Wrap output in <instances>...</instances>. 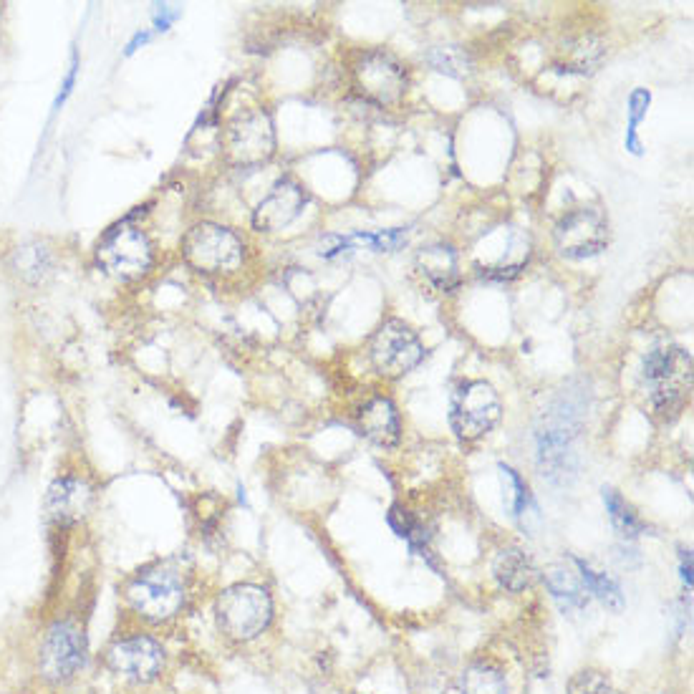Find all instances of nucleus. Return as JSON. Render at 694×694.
<instances>
[{
	"instance_id": "obj_1",
	"label": "nucleus",
	"mask_w": 694,
	"mask_h": 694,
	"mask_svg": "<svg viewBox=\"0 0 694 694\" xmlns=\"http://www.w3.org/2000/svg\"><path fill=\"white\" fill-rule=\"evenodd\" d=\"M586 417V394L583 389L571 387L563 389L551 407L543 412L538 424V457H541L543 475L556 480L558 472L571 470V445L578 437Z\"/></svg>"
},
{
	"instance_id": "obj_2",
	"label": "nucleus",
	"mask_w": 694,
	"mask_h": 694,
	"mask_svg": "<svg viewBox=\"0 0 694 694\" xmlns=\"http://www.w3.org/2000/svg\"><path fill=\"white\" fill-rule=\"evenodd\" d=\"M644 382L654 409L662 417H674L692 392V359L682 346H654L644 356Z\"/></svg>"
},
{
	"instance_id": "obj_3",
	"label": "nucleus",
	"mask_w": 694,
	"mask_h": 694,
	"mask_svg": "<svg viewBox=\"0 0 694 694\" xmlns=\"http://www.w3.org/2000/svg\"><path fill=\"white\" fill-rule=\"evenodd\" d=\"M218 626L235 642H250L273 619L271 594L255 583H238L218 596L215 604Z\"/></svg>"
},
{
	"instance_id": "obj_4",
	"label": "nucleus",
	"mask_w": 694,
	"mask_h": 694,
	"mask_svg": "<svg viewBox=\"0 0 694 694\" xmlns=\"http://www.w3.org/2000/svg\"><path fill=\"white\" fill-rule=\"evenodd\" d=\"M127 601L142 619L162 624L180 614L187 601V583L180 571L157 566L139 573L127 586Z\"/></svg>"
},
{
	"instance_id": "obj_5",
	"label": "nucleus",
	"mask_w": 694,
	"mask_h": 694,
	"mask_svg": "<svg viewBox=\"0 0 694 694\" xmlns=\"http://www.w3.org/2000/svg\"><path fill=\"white\" fill-rule=\"evenodd\" d=\"M86 652V634L76 621H53L38 649V672L51 684L69 682L84 669Z\"/></svg>"
},
{
	"instance_id": "obj_6",
	"label": "nucleus",
	"mask_w": 694,
	"mask_h": 694,
	"mask_svg": "<svg viewBox=\"0 0 694 694\" xmlns=\"http://www.w3.org/2000/svg\"><path fill=\"white\" fill-rule=\"evenodd\" d=\"M243 243L233 230L215 223H200L187 230L182 255L200 273H230L243 263Z\"/></svg>"
},
{
	"instance_id": "obj_7",
	"label": "nucleus",
	"mask_w": 694,
	"mask_h": 694,
	"mask_svg": "<svg viewBox=\"0 0 694 694\" xmlns=\"http://www.w3.org/2000/svg\"><path fill=\"white\" fill-rule=\"evenodd\" d=\"M152 243L147 235L132 225L109 230L96 248V260L109 276L119 281H137L152 268Z\"/></svg>"
},
{
	"instance_id": "obj_8",
	"label": "nucleus",
	"mask_w": 694,
	"mask_h": 694,
	"mask_svg": "<svg viewBox=\"0 0 694 694\" xmlns=\"http://www.w3.org/2000/svg\"><path fill=\"white\" fill-rule=\"evenodd\" d=\"M500 419V397L488 382H465L452 394L450 422L460 440H480Z\"/></svg>"
},
{
	"instance_id": "obj_9",
	"label": "nucleus",
	"mask_w": 694,
	"mask_h": 694,
	"mask_svg": "<svg viewBox=\"0 0 694 694\" xmlns=\"http://www.w3.org/2000/svg\"><path fill=\"white\" fill-rule=\"evenodd\" d=\"M276 152V129L271 114L255 106L245 109L228 124V157L233 165H263Z\"/></svg>"
},
{
	"instance_id": "obj_10",
	"label": "nucleus",
	"mask_w": 694,
	"mask_h": 694,
	"mask_svg": "<svg viewBox=\"0 0 694 694\" xmlns=\"http://www.w3.org/2000/svg\"><path fill=\"white\" fill-rule=\"evenodd\" d=\"M371 364L382 377L397 379L412 371L424 359V346L419 336L399 318H389L379 326L371 339Z\"/></svg>"
},
{
	"instance_id": "obj_11",
	"label": "nucleus",
	"mask_w": 694,
	"mask_h": 694,
	"mask_svg": "<svg viewBox=\"0 0 694 694\" xmlns=\"http://www.w3.org/2000/svg\"><path fill=\"white\" fill-rule=\"evenodd\" d=\"M556 248L563 258L586 260L599 255L609 243V228L601 212L578 207L558 220L556 225Z\"/></svg>"
},
{
	"instance_id": "obj_12",
	"label": "nucleus",
	"mask_w": 694,
	"mask_h": 694,
	"mask_svg": "<svg viewBox=\"0 0 694 694\" xmlns=\"http://www.w3.org/2000/svg\"><path fill=\"white\" fill-rule=\"evenodd\" d=\"M106 664L119 677L147 684L157 679L162 667H165V649L149 636H127V639H119L117 644L109 647Z\"/></svg>"
},
{
	"instance_id": "obj_13",
	"label": "nucleus",
	"mask_w": 694,
	"mask_h": 694,
	"mask_svg": "<svg viewBox=\"0 0 694 694\" xmlns=\"http://www.w3.org/2000/svg\"><path fill=\"white\" fill-rule=\"evenodd\" d=\"M354 76L361 94L369 101H374V104H394L407 91V74H404V69L392 56H387L382 51H371L366 56H361V61L354 69Z\"/></svg>"
},
{
	"instance_id": "obj_14",
	"label": "nucleus",
	"mask_w": 694,
	"mask_h": 694,
	"mask_svg": "<svg viewBox=\"0 0 694 694\" xmlns=\"http://www.w3.org/2000/svg\"><path fill=\"white\" fill-rule=\"evenodd\" d=\"M306 207V192L298 182L278 180L273 190L258 202L253 212V225L260 233H276L288 228Z\"/></svg>"
},
{
	"instance_id": "obj_15",
	"label": "nucleus",
	"mask_w": 694,
	"mask_h": 694,
	"mask_svg": "<svg viewBox=\"0 0 694 694\" xmlns=\"http://www.w3.org/2000/svg\"><path fill=\"white\" fill-rule=\"evenodd\" d=\"M91 485L81 477H59L53 480L51 488L46 490L43 508L51 523L56 525H74L89 513L91 508Z\"/></svg>"
},
{
	"instance_id": "obj_16",
	"label": "nucleus",
	"mask_w": 694,
	"mask_h": 694,
	"mask_svg": "<svg viewBox=\"0 0 694 694\" xmlns=\"http://www.w3.org/2000/svg\"><path fill=\"white\" fill-rule=\"evenodd\" d=\"M359 430L366 440L379 447H394L402 437V424H399L397 407L392 399L374 397L366 402L359 412Z\"/></svg>"
},
{
	"instance_id": "obj_17",
	"label": "nucleus",
	"mask_w": 694,
	"mask_h": 694,
	"mask_svg": "<svg viewBox=\"0 0 694 694\" xmlns=\"http://www.w3.org/2000/svg\"><path fill=\"white\" fill-rule=\"evenodd\" d=\"M417 268L437 291H452L460 283V265L452 245L435 243L417 253Z\"/></svg>"
},
{
	"instance_id": "obj_18",
	"label": "nucleus",
	"mask_w": 694,
	"mask_h": 694,
	"mask_svg": "<svg viewBox=\"0 0 694 694\" xmlns=\"http://www.w3.org/2000/svg\"><path fill=\"white\" fill-rule=\"evenodd\" d=\"M493 573L503 589L518 594V591H525L530 583L536 581L538 571L533 566V561L520 548H508V551L498 553V558L493 563Z\"/></svg>"
},
{
	"instance_id": "obj_19",
	"label": "nucleus",
	"mask_w": 694,
	"mask_h": 694,
	"mask_svg": "<svg viewBox=\"0 0 694 694\" xmlns=\"http://www.w3.org/2000/svg\"><path fill=\"white\" fill-rule=\"evenodd\" d=\"M546 586L551 591L553 599L558 601L563 611H583L589 604V594H586V586L581 583V578L576 573H571L563 566H553L546 571Z\"/></svg>"
},
{
	"instance_id": "obj_20",
	"label": "nucleus",
	"mask_w": 694,
	"mask_h": 694,
	"mask_svg": "<svg viewBox=\"0 0 694 694\" xmlns=\"http://www.w3.org/2000/svg\"><path fill=\"white\" fill-rule=\"evenodd\" d=\"M576 566L578 578H581V583L586 586L589 594H594L596 599L604 606H609V609H624V594H621V586L616 578H611L606 571H599L596 566H591L589 561H581V558H576Z\"/></svg>"
},
{
	"instance_id": "obj_21",
	"label": "nucleus",
	"mask_w": 694,
	"mask_h": 694,
	"mask_svg": "<svg viewBox=\"0 0 694 694\" xmlns=\"http://www.w3.org/2000/svg\"><path fill=\"white\" fill-rule=\"evenodd\" d=\"M462 694H510V689L498 669L475 664L462 674Z\"/></svg>"
},
{
	"instance_id": "obj_22",
	"label": "nucleus",
	"mask_w": 694,
	"mask_h": 694,
	"mask_svg": "<svg viewBox=\"0 0 694 694\" xmlns=\"http://www.w3.org/2000/svg\"><path fill=\"white\" fill-rule=\"evenodd\" d=\"M604 503L609 510V518L614 523V528L619 530V536L624 538H636L642 533V520L636 518V513L631 510V505L621 498L616 490L604 488Z\"/></svg>"
},
{
	"instance_id": "obj_23",
	"label": "nucleus",
	"mask_w": 694,
	"mask_h": 694,
	"mask_svg": "<svg viewBox=\"0 0 694 694\" xmlns=\"http://www.w3.org/2000/svg\"><path fill=\"white\" fill-rule=\"evenodd\" d=\"M601 56H604L601 43L594 41V38H583L576 48H568L566 71H576V74L594 71V66H599Z\"/></svg>"
},
{
	"instance_id": "obj_24",
	"label": "nucleus",
	"mask_w": 694,
	"mask_h": 694,
	"mask_svg": "<svg viewBox=\"0 0 694 694\" xmlns=\"http://www.w3.org/2000/svg\"><path fill=\"white\" fill-rule=\"evenodd\" d=\"M48 265H51V258H48L46 248H41V245H26L16 253L18 273L28 281H38V278L46 276Z\"/></svg>"
},
{
	"instance_id": "obj_25",
	"label": "nucleus",
	"mask_w": 694,
	"mask_h": 694,
	"mask_svg": "<svg viewBox=\"0 0 694 694\" xmlns=\"http://www.w3.org/2000/svg\"><path fill=\"white\" fill-rule=\"evenodd\" d=\"M430 64L435 66L440 74L447 76H462L470 69V61H467V56L457 46L435 48V51L430 53Z\"/></svg>"
},
{
	"instance_id": "obj_26",
	"label": "nucleus",
	"mask_w": 694,
	"mask_h": 694,
	"mask_svg": "<svg viewBox=\"0 0 694 694\" xmlns=\"http://www.w3.org/2000/svg\"><path fill=\"white\" fill-rule=\"evenodd\" d=\"M389 525H392V528L397 530L399 536L407 538V541L412 543V548L424 546V541H427L422 525H419L417 520H414L412 513L402 510V508H399V505H394L392 513H389Z\"/></svg>"
},
{
	"instance_id": "obj_27",
	"label": "nucleus",
	"mask_w": 694,
	"mask_h": 694,
	"mask_svg": "<svg viewBox=\"0 0 694 694\" xmlns=\"http://www.w3.org/2000/svg\"><path fill=\"white\" fill-rule=\"evenodd\" d=\"M649 101H652V96H649L647 89H636L631 91L629 96L631 122H629V134H626V147H629L634 154L642 152V149H639V142H636V127H639V122H642L644 114H647Z\"/></svg>"
},
{
	"instance_id": "obj_28",
	"label": "nucleus",
	"mask_w": 694,
	"mask_h": 694,
	"mask_svg": "<svg viewBox=\"0 0 694 694\" xmlns=\"http://www.w3.org/2000/svg\"><path fill=\"white\" fill-rule=\"evenodd\" d=\"M568 694H619L601 672H578L568 684Z\"/></svg>"
},
{
	"instance_id": "obj_29",
	"label": "nucleus",
	"mask_w": 694,
	"mask_h": 694,
	"mask_svg": "<svg viewBox=\"0 0 694 694\" xmlns=\"http://www.w3.org/2000/svg\"><path fill=\"white\" fill-rule=\"evenodd\" d=\"M500 472H503V477L510 483V510H513L515 518H523L525 510H528L530 498H528V488H525V483L518 477V472L510 470V467L500 465Z\"/></svg>"
},
{
	"instance_id": "obj_30",
	"label": "nucleus",
	"mask_w": 694,
	"mask_h": 694,
	"mask_svg": "<svg viewBox=\"0 0 694 694\" xmlns=\"http://www.w3.org/2000/svg\"><path fill=\"white\" fill-rule=\"evenodd\" d=\"M157 8H159V11H157V28H159V31H167V28H170V23L175 21V18L180 16V13H177V11L170 13V6H157Z\"/></svg>"
},
{
	"instance_id": "obj_31",
	"label": "nucleus",
	"mask_w": 694,
	"mask_h": 694,
	"mask_svg": "<svg viewBox=\"0 0 694 694\" xmlns=\"http://www.w3.org/2000/svg\"><path fill=\"white\" fill-rule=\"evenodd\" d=\"M682 581L684 586H692V553L682 551Z\"/></svg>"
},
{
	"instance_id": "obj_32",
	"label": "nucleus",
	"mask_w": 694,
	"mask_h": 694,
	"mask_svg": "<svg viewBox=\"0 0 694 694\" xmlns=\"http://www.w3.org/2000/svg\"><path fill=\"white\" fill-rule=\"evenodd\" d=\"M74 79H76V56H74V64H71V71H69V76H66V84H64V91H61V96L56 99V106H61L66 101V96L71 94V86H74Z\"/></svg>"
},
{
	"instance_id": "obj_33",
	"label": "nucleus",
	"mask_w": 694,
	"mask_h": 694,
	"mask_svg": "<svg viewBox=\"0 0 694 694\" xmlns=\"http://www.w3.org/2000/svg\"><path fill=\"white\" fill-rule=\"evenodd\" d=\"M147 41H149V33H139V36L127 46V53H134L137 51V46H142V43H147Z\"/></svg>"
}]
</instances>
